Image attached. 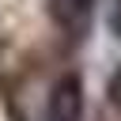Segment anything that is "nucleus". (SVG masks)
<instances>
[{"label": "nucleus", "mask_w": 121, "mask_h": 121, "mask_svg": "<svg viewBox=\"0 0 121 121\" xmlns=\"http://www.w3.org/2000/svg\"><path fill=\"white\" fill-rule=\"evenodd\" d=\"M45 121H83V79L76 72H60L45 98Z\"/></svg>", "instance_id": "obj_1"}, {"label": "nucleus", "mask_w": 121, "mask_h": 121, "mask_svg": "<svg viewBox=\"0 0 121 121\" xmlns=\"http://www.w3.org/2000/svg\"><path fill=\"white\" fill-rule=\"evenodd\" d=\"M106 95H110V102H113V106H121V68L110 76V83H106Z\"/></svg>", "instance_id": "obj_3"}, {"label": "nucleus", "mask_w": 121, "mask_h": 121, "mask_svg": "<svg viewBox=\"0 0 121 121\" xmlns=\"http://www.w3.org/2000/svg\"><path fill=\"white\" fill-rule=\"evenodd\" d=\"M110 30L121 38V0H117V4H113V11H110Z\"/></svg>", "instance_id": "obj_4"}, {"label": "nucleus", "mask_w": 121, "mask_h": 121, "mask_svg": "<svg viewBox=\"0 0 121 121\" xmlns=\"http://www.w3.org/2000/svg\"><path fill=\"white\" fill-rule=\"evenodd\" d=\"M49 19L60 34H68L72 42H79L91 30L95 19V0H49Z\"/></svg>", "instance_id": "obj_2"}]
</instances>
